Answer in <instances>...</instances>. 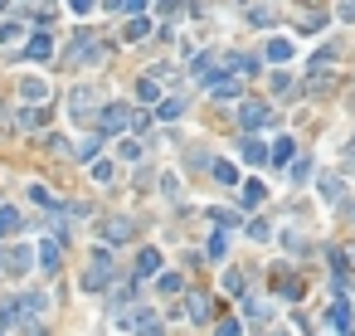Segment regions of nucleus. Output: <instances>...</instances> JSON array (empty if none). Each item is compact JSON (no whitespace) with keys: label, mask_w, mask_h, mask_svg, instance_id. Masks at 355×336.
Wrapping results in <instances>:
<instances>
[{"label":"nucleus","mask_w":355,"mask_h":336,"mask_svg":"<svg viewBox=\"0 0 355 336\" xmlns=\"http://www.w3.org/2000/svg\"><path fill=\"white\" fill-rule=\"evenodd\" d=\"M108 283H112V254H108V249H97V254H93V268L83 273V288H88V293H97V288H108Z\"/></svg>","instance_id":"f257e3e1"},{"label":"nucleus","mask_w":355,"mask_h":336,"mask_svg":"<svg viewBox=\"0 0 355 336\" xmlns=\"http://www.w3.org/2000/svg\"><path fill=\"white\" fill-rule=\"evenodd\" d=\"M132 127V112L122 107V102H108L103 112H97V132H108V137H117V132H127Z\"/></svg>","instance_id":"f03ea898"},{"label":"nucleus","mask_w":355,"mask_h":336,"mask_svg":"<svg viewBox=\"0 0 355 336\" xmlns=\"http://www.w3.org/2000/svg\"><path fill=\"white\" fill-rule=\"evenodd\" d=\"M97 39H93V30H78L73 34V44H69V69H78V64H88V59H97Z\"/></svg>","instance_id":"7ed1b4c3"},{"label":"nucleus","mask_w":355,"mask_h":336,"mask_svg":"<svg viewBox=\"0 0 355 336\" xmlns=\"http://www.w3.org/2000/svg\"><path fill=\"white\" fill-rule=\"evenodd\" d=\"M0 273H10V278L29 273V244H20V249H5V254H0Z\"/></svg>","instance_id":"20e7f679"},{"label":"nucleus","mask_w":355,"mask_h":336,"mask_svg":"<svg viewBox=\"0 0 355 336\" xmlns=\"http://www.w3.org/2000/svg\"><path fill=\"white\" fill-rule=\"evenodd\" d=\"M39 268L44 273H59V263H64V249H59V239H39Z\"/></svg>","instance_id":"39448f33"},{"label":"nucleus","mask_w":355,"mask_h":336,"mask_svg":"<svg viewBox=\"0 0 355 336\" xmlns=\"http://www.w3.org/2000/svg\"><path fill=\"white\" fill-rule=\"evenodd\" d=\"M238 117H243V127H248V132H258V127H268V122H273V112H268L263 102H243Z\"/></svg>","instance_id":"423d86ee"},{"label":"nucleus","mask_w":355,"mask_h":336,"mask_svg":"<svg viewBox=\"0 0 355 336\" xmlns=\"http://www.w3.org/2000/svg\"><path fill=\"white\" fill-rule=\"evenodd\" d=\"M156 273H161V254H156V249H141V254H136V278L146 283V278H156Z\"/></svg>","instance_id":"0eeeda50"},{"label":"nucleus","mask_w":355,"mask_h":336,"mask_svg":"<svg viewBox=\"0 0 355 336\" xmlns=\"http://www.w3.org/2000/svg\"><path fill=\"white\" fill-rule=\"evenodd\" d=\"M132 326H136V336H166L161 317H151V312H136V317H132Z\"/></svg>","instance_id":"6e6552de"},{"label":"nucleus","mask_w":355,"mask_h":336,"mask_svg":"<svg viewBox=\"0 0 355 336\" xmlns=\"http://www.w3.org/2000/svg\"><path fill=\"white\" fill-rule=\"evenodd\" d=\"M93 98H97L93 88H73V93H69V112H73V117H88V107H93Z\"/></svg>","instance_id":"1a4fd4ad"},{"label":"nucleus","mask_w":355,"mask_h":336,"mask_svg":"<svg viewBox=\"0 0 355 336\" xmlns=\"http://www.w3.org/2000/svg\"><path fill=\"white\" fill-rule=\"evenodd\" d=\"M25 54H29V59H34V64H44V59H54V39H49V34H34Z\"/></svg>","instance_id":"9d476101"},{"label":"nucleus","mask_w":355,"mask_h":336,"mask_svg":"<svg viewBox=\"0 0 355 336\" xmlns=\"http://www.w3.org/2000/svg\"><path fill=\"white\" fill-rule=\"evenodd\" d=\"M20 98H25V102H44V98H49V83L25 74V83H20Z\"/></svg>","instance_id":"9b49d317"},{"label":"nucleus","mask_w":355,"mask_h":336,"mask_svg":"<svg viewBox=\"0 0 355 336\" xmlns=\"http://www.w3.org/2000/svg\"><path fill=\"white\" fill-rule=\"evenodd\" d=\"M243 161H248V166H263V161H273V151H268L258 137H248V142H243Z\"/></svg>","instance_id":"f8f14e48"},{"label":"nucleus","mask_w":355,"mask_h":336,"mask_svg":"<svg viewBox=\"0 0 355 336\" xmlns=\"http://www.w3.org/2000/svg\"><path fill=\"white\" fill-rule=\"evenodd\" d=\"M103 239H108V244L132 239V219H108V224H103Z\"/></svg>","instance_id":"ddd939ff"},{"label":"nucleus","mask_w":355,"mask_h":336,"mask_svg":"<svg viewBox=\"0 0 355 336\" xmlns=\"http://www.w3.org/2000/svg\"><path fill=\"white\" fill-rule=\"evenodd\" d=\"M273 161H278V166L297 161V142H292V137H278V142H273Z\"/></svg>","instance_id":"4468645a"},{"label":"nucleus","mask_w":355,"mask_h":336,"mask_svg":"<svg viewBox=\"0 0 355 336\" xmlns=\"http://www.w3.org/2000/svg\"><path fill=\"white\" fill-rule=\"evenodd\" d=\"M185 302H190V322H210V298L205 293H190Z\"/></svg>","instance_id":"2eb2a0df"},{"label":"nucleus","mask_w":355,"mask_h":336,"mask_svg":"<svg viewBox=\"0 0 355 336\" xmlns=\"http://www.w3.org/2000/svg\"><path fill=\"white\" fill-rule=\"evenodd\" d=\"M263 54H268V64H287V59H292V44H287V39H268Z\"/></svg>","instance_id":"dca6fc26"},{"label":"nucleus","mask_w":355,"mask_h":336,"mask_svg":"<svg viewBox=\"0 0 355 336\" xmlns=\"http://www.w3.org/2000/svg\"><path fill=\"white\" fill-rule=\"evenodd\" d=\"M20 229V210H10V205H0V239H10Z\"/></svg>","instance_id":"f3484780"},{"label":"nucleus","mask_w":355,"mask_h":336,"mask_svg":"<svg viewBox=\"0 0 355 336\" xmlns=\"http://www.w3.org/2000/svg\"><path fill=\"white\" fill-rule=\"evenodd\" d=\"M151 30H156V25H151V20H146V15H136V20H132V25H127V30H122V34H127V39H132V44H141V39H146V34H151Z\"/></svg>","instance_id":"a211bd4d"},{"label":"nucleus","mask_w":355,"mask_h":336,"mask_svg":"<svg viewBox=\"0 0 355 336\" xmlns=\"http://www.w3.org/2000/svg\"><path fill=\"white\" fill-rule=\"evenodd\" d=\"M331 322H336L341 331H350V302H345V298H336V302H331Z\"/></svg>","instance_id":"6ab92c4d"},{"label":"nucleus","mask_w":355,"mask_h":336,"mask_svg":"<svg viewBox=\"0 0 355 336\" xmlns=\"http://www.w3.org/2000/svg\"><path fill=\"white\" fill-rule=\"evenodd\" d=\"M229 69H234L238 78H253V74H258V64H253V59H243V54H229Z\"/></svg>","instance_id":"aec40b11"},{"label":"nucleus","mask_w":355,"mask_h":336,"mask_svg":"<svg viewBox=\"0 0 355 336\" xmlns=\"http://www.w3.org/2000/svg\"><path fill=\"white\" fill-rule=\"evenodd\" d=\"M136 98H141V102H161V83H156V78H141V83H136Z\"/></svg>","instance_id":"412c9836"},{"label":"nucleus","mask_w":355,"mask_h":336,"mask_svg":"<svg viewBox=\"0 0 355 336\" xmlns=\"http://www.w3.org/2000/svg\"><path fill=\"white\" fill-rule=\"evenodd\" d=\"M180 112H185V102H180V98H166V102L156 107V117H161V122H175Z\"/></svg>","instance_id":"4be33fe9"},{"label":"nucleus","mask_w":355,"mask_h":336,"mask_svg":"<svg viewBox=\"0 0 355 336\" xmlns=\"http://www.w3.org/2000/svg\"><path fill=\"white\" fill-rule=\"evenodd\" d=\"M215 181H219V186H238V171H234V161H215Z\"/></svg>","instance_id":"5701e85b"},{"label":"nucleus","mask_w":355,"mask_h":336,"mask_svg":"<svg viewBox=\"0 0 355 336\" xmlns=\"http://www.w3.org/2000/svg\"><path fill=\"white\" fill-rule=\"evenodd\" d=\"M156 288H161V293H180V288H185V278H180V273H161V278H156Z\"/></svg>","instance_id":"b1692460"},{"label":"nucleus","mask_w":355,"mask_h":336,"mask_svg":"<svg viewBox=\"0 0 355 336\" xmlns=\"http://www.w3.org/2000/svg\"><path fill=\"white\" fill-rule=\"evenodd\" d=\"M258 200H263V181H243V205L253 210Z\"/></svg>","instance_id":"393cba45"},{"label":"nucleus","mask_w":355,"mask_h":336,"mask_svg":"<svg viewBox=\"0 0 355 336\" xmlns=\"http://www.w3.org/2000/svg\"><path fill=\"white\" fill-rule=\"evenodd\" d=\"M44 122V107H20V127H39Z\"/></svg>","instance_id":"a878e982"},{"label":"nucleus","mask_w":355,"mask_h":336,"mask_svg":"<svg viewBox=\"0 0 355 336\" xmlns=\"http://www.w3.org/2000/svg\"><path fill=\"white\" fill-rule=\"evenodd\" d=\"M312 176V156H302V161H292V181L302 186V181H307Z\"/></svg>","instance_id":"bb28decb"},{"label":"nucleus","mask_w":355,"mask_h":336,"mask_svg":"<svg viewBox=\"0 0 355 336\" xmlns=\"http://www.w3.org/2000/svg\"><path fill=\"white\" fill-rule=\"evenodd\" d=\"M341 190H345L341 176H326V181H321V195H326V200H341Z\"/></svg>","instance_id":"cd10ccee"},{"label":"nucleus","mask_w":355,"mask_h":336,"mask_svg":"<svg viewBox=\"0 0 355 336\" xmlns=\"http://www.w3.org/2000/svg\"><path fill=\"white\" fill-rule=\"evenodd\" d=\"M20 30H25V25H15V20H5V25H0V44H15V39H20Z\"/></svg>","instance_id":"c85d7f7f"},{"label":"nucleus","mask_w":355,"mask_h":336,"mask_svg":"<svg viewBox=\"0 0 355 336\" xmlns=\"http://www.w3.org/2000/svg\"><path fill=\"white\" fill-rule=\"evenodd\" d=\"M93 176H97V181H103V186H108V181L117 176V171H112V161H93Z\"/></svg>","instance_id":"c756f323"},{"label":"nucleus","mask_w":355,"mask_h":336,"mask_svg":"<svg viewBox=\"0 0 355 336\" xmlns=\"http://www.w3.org/2000/svg\"><path fill=\"white\" fill-rule=\"evenodd\" d=\"M73 156H78V161H97V142H78Z\"/></svg>","instance_id":"7c9ffc66"},{"label":"nucleus","mask_w":355,"mask_h":336,"mask_svg":"<svg viewBox=\"0 0 355 336\" xmlns=\"http://www.w3.org/2000/svg\"><path fill=\"white\" fill-rule=\"evenodd\" d=\"M224 249H229V234H224V229H219V234H215V239H210V258H224Z\"/></svg>","instance_id":"2f4dec72"},{"label":"nucleus","mask_w":355,"mask_h":336,"mask_svg":"<svg viewBox=\"0 0 355 336\" xmlns=\"http://www.w3.org/2000/svg\"><path fill=\"white\" fill-rule=\"evenodd\" d=\"M108 10H146V0H108Z\"/></svg>","instance_id":"473e14b6"},{"label":"nucleus","mask_w":355,"mask_h":336,"mask_svg":"<svg viewBox=\"0 0 355 336\" xmlns=\"http://www.w3.org/2000/svg\"><path fill=\"white\" fill-rule=\"evenodd\" d=\"M122 156L127 161H141V142H122Z\"/></svg>","instance_id":"72a5a7b5"},{"label":"nucleus","mask_w":355,"mask_h":336,"mask_svg":"<svg viewBox=\"0 0 355 336\" xmlns=\"http://www.w3.org/2000/svg\"><path fill=\"white\" fill-rule=\"evenodd\" d=\"M215 336H238V322H234V317H229V322H219V326H215Z\"/></svg>","instance_id":"f704fd0d"},{"label":"nucleus","mask_w":355,"mask_h":336,"mask_svg":"<svg viewBox=\"0 0 355 336\" xmlns=\"http://www.w3.org/2000/svg\"><path fill=\"white\" fill-rule=\"evenodd\" d=\"M69 5H73L78 15H88V10H93V0H69Z\"/></svg>","instance_id":"c9c22d12"},{"label":"nucleus","mask_w":355,"mask_h":336,"mask_svg":"<svg viewBox=\"0 0 355 336\" xmlns=\"http://www.w3.org/2000/svg\"><path fill=\"white\" fill-rule=\"evenodd\" d=\"M341 20H355V0H345V5H341Z\"/></svg>","instance_id":"e433bc0d"},{"label":"nucleus","mask_w":355,"mask_h":336,"mask_svg":"<svg viewBox=\"0 0 355 336\" xmlns=\"http://www.w3.org/2000/svg\"><path fill=\"white\" fill-rule=\"evenodd\" d=\"M5 322H10V307H0V326H5Z\"/></svg>","instance_id":"4c0bfd02"}]
</instances>
